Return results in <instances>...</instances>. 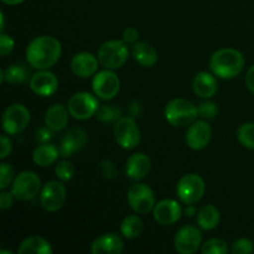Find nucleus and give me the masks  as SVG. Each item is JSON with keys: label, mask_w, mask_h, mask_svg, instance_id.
I'll list each match as a JSON object with an SVG mask.
<instances>
[{"label": "nucleus", "mask_w": 254, "mask_h": 254, "mask_svg": "<svg viewBox=\"0 0 254 254\" xmlns=\"http://www.w3.org/2000/svg\"><path fill=\"white\" fill-rule=\"evenodd\" d=\"M62 46L59 39L51 35L37 36L27 45V64L35 69H49L61 57Z\"/></svg>", "instance_id": "f257e3e1"}, {"label": "nucleus", "mask_w": 254, "mask_h": 254, "mask_svg": "<svg viewBox=\"0 0 254 254\" xmlns=\"http://www.w3.org/2000/svg\"><path fill=\"white\" fill-rule=\"evenodd\" d=\"M245 56L236 49H221L213 52L210 59V69L221 79H231L242 72Z\"/></svg>", "instance_id": "f03ea898"}, {"label": "nucleus", "mask_w": 254, "mask_h": 254, "mask_svg": "<svg viewBox=\"0 0 254 254\" xmlns=\"http://www.w3.org/2000/svg\"><path fill=\"white\" fill-rule=\"evenodd\" d=\"M166 122L175 128L191 126L198 116V108L185 98L171 99L164 109Z\"/></svg>", "instance_id": "7ed1b4c3"}, {"label": "nucleus", "mask_w": 254, "mask_h": 254, "mask_svg": "<svg viewBox=\"0 0 254 254\" xmlns=\"http://www.w3.org/2000/svg\"><path fill=\"white\" fill-rule=\"evenodd\" d=\"M97 57L104 68H121L129 57L128 44L124 40H109L103 42L97 51Z\"/></svg>", "instance_id": "20e7f679"}, {"label": "nucleus", "mask_w": 254, "mask_h": 254, "mask_svg": "<svg viewBox=\"0 0 254 254\" xmlns=\"http://www.w3.org/2000/svg\"><path fill=\"white\" fill-rule=\"evenodd\" d=\"M113 135L117 144L126 150L135 149L141 141V133L133 117H122L114 123Z\"/></svg>", "instance_id": "39448f33"}, {"label": "nucleus", "mask_w": 254, "mask_h": 254, "mask_svg": "<svg viewBox=\"0 0 254 254\" xmlns=\"http://www.w3.org/2000/svg\"><path fill=\"white\" fill-rule=\"evenodd\" d=\"M41 180L34 171H22L15 176L11 184V192L15 200L30 201L34 200L41 192Z\"/></svg>", "instance_id": "423d86ee"}, {"label": "nucleus", "mask_w": 254, "mask_h": 254, "mask_svg": "<svg viewBox=\"0 0 254 254\" xmlns=\"http://www.w3.org/2000/svg\"><path fill=\"white\" fill-rule=\"evenodd\" d=\"M205 180L197 174H186L176 185V195L185 205L198 202L205 195Z\"/></svg>", "instance_id": "0eeeda50"}, {"label": "nucleus", "mask_w": 254, "mask_h": 254, "mask_svg": "<svg viewBox=\"0 0 254 254\" xmlns=\"http://www.w3.org/2000/svg\"><path fill=\"white\" fill-rule=\"evenodd\" d=\"M127 200L131 210L139 215H145L154 210L156 198L154 191L145 184H134L128 189Z\"/></svg>", "instance_id": "6e6552de"}, {"label": "nucleus", "mask_w": 254, "mask_h": 254, "mask_svg": "<svg viewBox=\"0 0 254 254\" xmlns=\"http://www.w3.org/2000/svg\"><path fill=\"white\" fill-rule=\"evenodd\" d=\"M30 119V111L24 104H11L2 114V130L9 135H16L27 128Z\"/></svg>", "instance_id": "1a4fd4ad"}, {"label": "nucleus", "mask_w": 254, "mask_h": 254, "mask_svg": "<svg viewBox=\"0 0 254 254\" xmlns=\"http://www.w3.org/2000/svg\"><path fill=\"white\" fill-rule=\"evenodd\" d=\"M98 97L96 94H91L88 92H77L71 98L68 99L67 108L69 114L74 119L78 121H86L96 116L97 111L99 108Z\"/></svg>", "instance_id": "9d476101"}, {"label": "nucleus", "mask_w": 254, "mask_h": 254, "mask_svg": "<svg viewBox=\"0 0 254 254\" xmlns=\"http://www.w3.org/2000/svg\"><path fill=\"white\" fill-rule=\"evenodd\" d=\"M92 89L93 93L102 101H111L121 89V79L114 73L113 69H103L97 72L92 81Z\"/></svg>", "instance_id": "9b49d317"}, {"label": "nucleus", "mask_w": 254, "mask_h": 254, "mask_svg": "<svg viewBox=\"0 0 254 254\" xmlns=\"http://www.w3.org/2000/svg\"><path fill=\"white\" fill-rule=\"evenodd\" d=\"M67 190L62 181H47L40 192V203L49 212H56L64 207L66 202Z\"/></svg>", "instance_id": "f8f14e48"}, {"label": "nucleus", "mask_w": 254, "mask_h": 254, "mask_svg": "<svg viewBox=\"0 0 254 254\" xmlns=\"http://www.w3.org/2000/svg\"><path fill=\"white\" fill-rule=\"evenodd\" d=\"M202 246V232L196 226H184L176 232L174 247L180 254H193Z\"/></svg>", "instance_id": "ddd939ff"}, {"label": "nucleus", "mask_w": 254, "mask_h": 254, "mask_svg": "<svg viewBox=\"0 0 254 254\" xmlns=\"http://www.w3.org/2000/svg\"><path fill=\"white\" fill-rule=\"evenodd\" d=\"M212 138V129L210 124L205 121H195L191 126H189L186 130L185 141L188 146L192 150H202L210 144Z\"/></svg>", "instance_id": "4468645a"}, {"label": "nucleus", "mask_w": 254, "mask_h": 254, "mask_svg": "<svg viewBox=\"0 0 254 254\" xmlns=\"http://www.w3.org/2000/svg\"><path fill=\"white\" fill-rule=\"evenodd\" d=\"M154 220L161 226H171L179 222L183 216V207L173 198H164L156 202L153 210Z\"/></svg>", "instance_id": "2eb2a0df"}, {"label": "nucleus", "mask_w": 254, "mask_h": 254, "mask_svg": "<svg viewBox=\"0 0 254 254\" xmlns=\"http://www.w3.org/2000/svg\"><path fill=\"white\" fill-rule=\"evenodd\" d=\"M30 89L36 96L50 97L59 89V78L56 74L47 69H39L30 78Z\"/></svg>", "instance_id": "dca6fc26"}, {"label": "nucleus", "mask_w": 254, "mask_h": 254, "mask_svg": "<svg viewBox=\"0 0 254 254\" xmlns=\"http://www.w3.org/2000/svg\"><path fill=\"white\" fill-rule=\"evenodd\" d=\"M88 143V134L83 128H73L67 131L60 143V156L69 158L81 151Z\"/></svg>", "instance_id": "f3484780"}, {"label": "nucleus", "mask_w": 254, "mask_h": 254, "mask_svg": "<svg viewBox=\"0 0 254 254\" xmlns=\"http://www.w3.org/2000/svg\"><path fill=\"white\" fill-rule=\"evenodd\" d=\"M98 57L91 52H78L71 60V71L79 78H89L98 72Z\"/></svg>", "instance_id": "a211bd4d"}, {"label": "nucleus", "mask_w": 254, "mask_h": 254, "mask_svg": "<svg viewBox=\"0 0 254 254\" xmlns=\"http://www.w3.org/2000/svg\"><path fill=\"white\" fill-rule=\"evenodd\" d=\"M151 169V160L146 154L135 153L128 158L126 163L127 178L133 181H140L146 178Z\"/></svg>", "instance_id": "6ab92c4d"}, {"label": "nucleus", "mask_w": 254, "mask_h": 254, "mask_svg": "<svg viewBox=\"0 0 254 254\" xmlns=\"http://www.w3.org/2000/svg\"><path fill=\"white\" fill-rule=\"evenodd\" d=\"M123 251V240L114 232L99 236L91 245V252L93 254H121Z\"/></svg>", "instance_id": "aec40b11"}, {"label": "nucleus", "mask_w": 254, "mask_h": 254, "mask_svg": "<svg viewBox=\"0 0 254 254\" xmlns=\"http://www.w3.org/2000/svg\"><path fill=\"white\" fill-rule=\"evenodd\" d=\"M192 89L196 96L203 99H210L217 93L218 83L212 72L201 71L193 77Z\"/></svg>", "instance_id": "412c9836"}, {"label": "nucleus", "mask_w": 254, "mask_h": 254, "mask_svg": "<svg viewBox=\"0 0 254 254\" xmlns=\"http://www.w3.org/2000/svg\"><path fill=\"white\" fill-rule=\"evenodd\" d=\"M69 111L61 103H55L47 108L45 113V126L49 127L55 133L62 131L68 124Z\"/></svg>", "instance_id": "4be33fe9"}, {"label": "nucleus", "mask_w": 254, "mask_h": 254, "mask_svg": "<svg viewBox=\"0 0 254 254\" xmlns=\"http://www.w3.org/2000/svg\"><path fill=\"white\" fill-rule=\"evenodd\" d=\"M131 55L140 66L146 68L155 66L158 62V51L155 47L145 41H136L135 44H133Z\"/></svg>", "instance_id": "5701e85b"}, {"label": "nucleus", "mask_w": 254, "mask_h": 254, "mask_svg": "<svg viewBox=\"0 0 254 254\" xmlns=\"http://www.w3.org/2000/svg\"><path fill=\"white\" fill-rule=\"evenodd\" d=\"M52 246L41 236H30L25 238L17 248V254H52Z\"/></svg>", "instance_id": "b1692460"}, {"label": "nucleus", "mask_w": 254, "mask_h": 254, "mask_svg": "<svg viewBox=\"0 0 254 254\" xmlns=\"http://www.w3.org/2000/svg\"><path fill=\"white\" fill-rule=\"evenodd\" d=\"M60 156V149L50 143L40 144L32 151V161L40 168H47L57 161Z\"/></svg>", "instance_id": "393cba45"}, {"label": "nucleus", "mask_w": 254, "mask_h": 254, "mask_svg": "<svg viewBox=\"0 0 254 254\" xmlns=\"http://www.w3.org/2000/svg\"><path fill=\"white\" fill-rule=\"evenodd\" d=\"M198 227L202 231H212L220 225L221 213L216 206L213 205H205L198 210L197 217Z\"/></svg>", "instance_id": "a878e982"}, {"label": "nucleus", "mask_w": 254, "mask_h": 254, "mask_svg": "<svg viewBox=\"0 0 254 254\" xmlns=\"http://www.w3.org/2000/svg\"><path fill=\"white\" fill-rule=\"evenodd\" d=\"M144 230V223L139 216L128 215L123 218L121 223V233L127 240H135L141 235Z\"/></svg>", "instance_id": "bb28decb"}, {"label": "nucleus", "mask_w": 254, "mask_h": 254, "mask_svg": "<svg viewBox=\"0 0 254 254\" xmlns=\"http://www.w3.org/2000/svg\"><path fill=\"white\" fill-rule=\"evenodd\" d=\"M4 73V81L7 82L10 84H21L24 82H26L29 79V69L24 66V64H11V66L7 67L6 69L2 71Z\"/></svg>", "instance_id": "cd10ccee"}, {"label": "nucleus", "mask_w": 254, "mask_h": 254, "mask_svg": "<svg viewBox=\"0 0 254 254\" xmlns=\"http://www.w3.org/2000/svg\"><path fill=\"white\" fill-rule=\"evenodd\" d=\"M96 118L102 123H116L119 118H122V111L116 106L103 104V106H99Z\"/></svg>", "instance_id": "c85d7f7f"}, {"label": "nucleus", "mask_w": 254, "mask_h": 254, "mask_svg": "<svg viewBox=\"0 0 254 254\" xmlns=\"http://www.w3.org/2000/svg\"><path fill=\"white\" fill-rule=\"evenodd\" d=\"M237 139L241 145L254 150V123H243L237 129Z\"/></svg>", "instance_id": "c756f323"}, {"label": "nucleus", "mask_w": 254, "mask_h": 254, "mask_svg": "<svg viewBox=\"0 0 254 254\" xmlns=\"http://www.w3.org/2000/svg\"><path fill=\"white\" fill-rule=\"evenodd\" d=\"M228 252V246L221 238H211L201 246L202 254H225Z\"/></svg>", "instance_id": "7c9ffc66"}, {"label": "nucleus", "mask_w": 254, "mask_h": 254, "mask_svg": "<svg viewBox=\"0 0 254 254\" xmlns=\"http://www.w3.org/2000/svg\"><path fill=\"white\" fill-rule=\"evenodd\" d=\"M55 174L62 183H67L71 180L74 175V166L71 161L62 160L59 161L55 166Z\"/></svg>", "instance_id": "2f4dec72"}, {"label": "nucleus", "mask_w": 254, "mask_h": 254, "mask_svg": "<svg viewBox=\"0 0 254 254\" xmlns=\"http://www.w3.org/2000/svg\"><path fill=\"white\" fill-rule=\"evenodd\" d=\"M198 116L201 117L205 121H210L213 119L218 113V107L215 102L210 101V99H206V101L201 102L198 104Z\"/></svg>", "instance_id": "473e14b6"}, {"label": "nucleus", "mask_w": 254, "mask_h": 254, "mask_svg": "<svg viewBox=\"0 0 254 254\" xmlns=\"http://www.w3.org/2000/svg\"><path fill=\"white\" fill-rule=\"evenodd\" d=\"M231 252L233 254H252L254 252V243L248 238H238L232 243Z\"/></svg>", "instance_id": "72a5a7b5"}, {"label": "nucleus", "mask_w": 254, "mask_h": 254, "mask_svg": "<svg viewBox=\"0 0 254 254\" xmlns=\"http://www.w3.org/2000/svg\"><path fill=\"white\" fill-rule=\"evenodd\" d=\"M14 169L10 164L1 163L0 164V189L5 190L9 188L10 184L14 181Z\"/></svg>", "instance_id": "f704fd0d"}, {"label": "nucleus", "mask_w": 254, "mask_h": 254, "mask_svg": "<svg viewBox=\"0 0 254 254\" xmlns=\"http://www.w3.org/2000/svg\"><path fill=\"white\" fill-rule=\"evenodd\" d=\"M99 171L107 180H113L118 176V169H117L116 164L109 159H103L99 163Z\"/></svg>", "instance_id": "c9c22d12"}, {"label": "nucleus", "mask_w": 254, "mask_h": 254, "mask_svg": "<svg viewBox=\"0 0 254 254\" xmlns=\"http://www.w3.org/2000/svg\"><path fill=\"white\" fill-rule=\"evenodd\" d=\"M15 47V41L10 35L1 32L0 35V55L2 57L7 56L9 54H11L12 50Z\"/></svg>", "instance_id": "e433bc0d"}, {"label": "nucleus", "mask_w": 254, "mask_h": 254, "mask_svg": "<svg viewBox=\"0 0 254 254\" xmlns=\"http://www.w3.org/2000/svg\"><path fill=\"white\" fill-rule=\"evenodd\" d=\"M54 130L46 127V128H39L35 131V140H36L37 144H45L49 143L52 138H54Z\"/></svg>", "instance_id": "4c0bfd02"}, {"label": "nucleus", "mask_w": 254, "mask_h": 254, "mask_svg": "<svg viewBox=\"0 0 254 254\" xmlns=\"http://www.w3.org/2000/svg\"><path fill=\"white\" fill-rule=\"evenodd\" d=\"M14 195H12L11 191H5L1 190V193H0V210L6 211L9 210L10 207L14 203Z\"/></svg>", "instance_id": "58836bf2"}, {"label": "nucleus", "mask_w": 254, "mask_h": 254, "mask_svg": "<svg viewBox=\"0 0 254 254\" xmlns=\"http://www.w3.org/2000/svg\"><path fill=\"white\" fill-rule=\"evenodd\" d=\"M0 145H1V151H0V159H5L10 155L12 151V141L10 140L9 136L1 135L0 136Z\"/></svg>", "instance_id": "ea45409f"}, {"label": "nucleus", "mask_w": 254, "mask_h": 254, "mask_svg": "<svg viewBox=\"0 0 254 254\" xmlns=\"http://www.w3.org/2000/svg\"><path fill=\"white\" fill-rule=\"evenodd\" d=\"M123 40L127 44H135L139 40V31L133 26L127 27L123 31Z\"/></svg>", "instance_id": "a19ab883"}, {"label": "nucleus", "mask_w": 254, "mask_h": 254, "mask_svg": "<svg viewBox=\"0 0 254 254\" xmlns=\"http://www.w3.org/2000/svg\"><path fill=\"white\" fill-rule=\"evenodd\" d=\"M129 114L133 118H139V117L143 114V106L139 101H131V103L129 104Z\"/></svg>", "instance_id": "79ce46f5"}, {"label": "nucleus", "mask_w": 254, "mask_h": 254, "mask_svg": "<svg viewBox=\"0 0 254 254\" xmlns=\"http://www.w3.org/2000/svg\"><path fill=\"white\" fill-rule=\"evenodd\" d=\"M245 81H246V86H247V88L254 94V64L253 66H251V68L248 69V72L246 73Z\"/></svg>", "instance_id": "37998d69"}, {"label": "nucleus", "mask_w": 254, "mask_h": 254, "mask_svg": "<svg viewBox=\"0 0 254 254\" xmlns=\"http://www.w3.org/2000/svg\"><path fill=\"white\" fill-rule=\"evenodd\" d=\"M184 213H185L186 217H192V216L197 215V210H196V207L193 206V203H190V205H188L185 207Z\"/></svg>", "instance_id": "c03bdc74"}, {"label": "nucleus", "mask_w": 254, "mask_h": 254, "mask_svg": "<svg viewBox=\"0 0 254 254\" xmlns=\"http://www.w3.org/2000/svg\"><path fill=\"white\" fill-rule=\"evenodd\" d=\"M4 4L6 5H11V6H14V5H19L21 4V2H24L25 0H1Z\"/></svg>", "instance_id": "a18cd8bd"}, {"label": "nucleus", "mask_w": 254, "mask_h": 254, "mask_svg": "<svg viewBox=\"0 0 254 254\" xmlns=\"http://www.w3.org/2000/svg\"><path fill=\"white\" fill-rule=\"evenodd\" d=\"M0 19H1V26H0V31L4 32L5 30V17H4V12H0Z\"/></svg>", "instance_id": "49530a36"}, {"label": "nucleus", "mask_w": 254, "mask_h": 254, "mask_svg": "<svg viewBox=\"0 0 254 254\" xmlns=\"http://www.w3.org/2000/svg\"><path fill=\"white\" fill-rule=\"evenodd\" d=\"M0 254H12L11 251H5V250H1L0 251Z\"/></svg>", "instance_id": "de8ad7c7"}]
</instances>
